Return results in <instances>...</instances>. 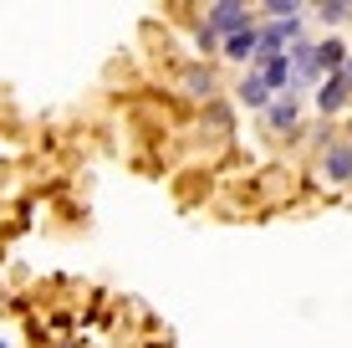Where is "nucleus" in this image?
<instances>
[{
  "label": "nucleus",
  "instance_id": "obj_11",
  "mask_svg": "<svg viewBox=\"0 0 352 348\" xmlns=\"http://www.w3.org/2000/svg\"><path fill=\"white\" fill-rule=\"evenodd\" d=\"M337 77L347 82V92H352V46H347V62H342V72H337Z\"/></svg>",
  "mask_w": 352,
  "mask_h": 348
},
{
  "label": "nucleus",
  "instance_id": "obj_10",
  "mask_svg": "<svg viewBox=\"0 0 352 348\" xmlns=\"http://www.w3.org/2000/svg\"><path fill=\"white\" fill-rule=\"evenodd\" d=\"M184 88H189V92H199V98H210V92H214V77H210V72H199V67H194L189 77H184Z\"/></svg>",
  "mask_w": 352,
  "mask_h": 348
},
{
  "label": "nucleus",
  "instance_id": "obj_5",
  "mask_svg": "<svg viewBox=\"0 0 352 348\" xmlns=\"http://www.w3.org/2000/svg\"><path fill=\"white\" fill-rule=\"evenodd\" d=\"M311 57H317V72H327V77H337V72H342V62H347V46L337 41V36H327L322 46H311Z\"/></svg>",
  "mask_w": 352,
  "mask_h": 348
},
{
  "label": "nucleus",
  "instance_id": "obj_9",
  "mask_svg": "<svg viewBox=\"0 0 352 348\" xmlns=\"http://www.w3.org/2000/svg\"><path fill=\"white\" fill-rule=\"evenodd\" d=\"M317 16L327 21V26H337V21H347V16H352V0H322Z\"/></svg>",
  "mask_w": 352,
  "mask_h": 348
},
{
  "label": "nucleus",
  "instance_id": "obj_7",
  "mask_svg": "<svg viewBox=\"0 0 352 348\" xmlns=\"http://www.w3.org/2000/svg\"><path fill=\"white\" fill-rule=\"evenodd\" d=\"M225 57H230V62H256V26L225 36Z\"/></svg>",
  "mask_w": 352,
  "mask_h": 348
},
{
  "label": "nucleus",
  "instance_id": "obj_2",
  "mask_svg": "<svg viewBox=\"0 0 352 348\" xmlns=\"http://www.w3.org/2000/svg\"><path fill=\"white\" fill-rule=\"evenodd\" d=\"M245 26H256L250 10L240 6V0H220V6H210V26H204V31L220 41V36H235V31H245Z\"/></svg>",
  "mask_w": 352,
  "mask_h": 348
},
{
  "label": "nucleus",
  "instance_id": "obj_12",
  "mask_svg": "<svg viewBox=\"0 0 352 348\" xmlns=\"http://www.w3.org/2000/svg\"><path fill=\"white\" fill-rule=\"evenodd\" d=\"M0 348H6V338H0Z\"/></svg>",
  "mask_w": 352,
  "mask_h": 348
},
{
  "label": "nucleus",
  "instance_id": "obj_1",
  "mask_svg": "<svg viewBox=\"0 0 352 348\" xmlns=\"http://www.w3.org/2000/svg\"><path fill=\"white\" fill-rule=\"evenodd\" d=\"M291 41H301V16L296 21H265V26H256V57H276V52H286Z\"/></svg>",
  "mask_w": 352,
  "mask_h": 348
},
{
  "label": "nucleus",
  "instance_id": "obj_4",
  "mask_svg": "<svg viewBox=\"0 0 352 348\" xmlns=\"http://www.w3.org/2000/svg\"><path fill=\"white\" fill-rule=\"evenodd\" d=\"M296 118H301L296 98H271V108H265V123H271L276 134H296Z\"/></svg>",
  "mask_w": 352,
  "mask_h": 348
},
{
  "label": "nucleus",
  "instance_id": "obj_6",
  "mask_svg": "<svg viewBox=\"0 0 352 348\" xmlns=\"http://www.w3.org/2000/svg\"><path fill=\"white\" fill-rule=\"evenodd\" d=\"M347 98H352V92H347V82H342V77H327L322 88H317V108H322L327 118L342 113V103H347Z\"/></svg>",
  "mask_w": 352,
  "mask_h": 348
},
{
  "label": "nucleus",
  "instance_id": "obj_3",
  "mask_svg": "<svg viewBox=\"0 0 352 348\" xmlns=\"http://www.w3.org/2000/svg\"><path fill=\"white\" fill-rule=\"evenodd\" d=\"M322 174L332 179V185H347V179H352V143H327Z\"/></svg>",
  "mask_w": 352,
  "mask_h": 348
},
{
  "label": "nucleus",
  "instance_id": "obj_8",
  "mask_svg": "<svg viewBox=\"0 0 352 348\" xmlns=\"http://www.w3.org/2000/svg\"><path fill=\"white\" fill-rule=\"evenodd\" d=\"M240 103L245 108H271V88H265L256 72H245V82H240Z\"/></svg>",
  "mask_w": 352,
  "mask_h": 348
}]
</instances>
